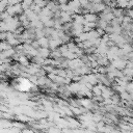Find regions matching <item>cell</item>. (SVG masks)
Segmentation results:
<instances>
[{"mask_svg": "<svg viewBox=\"0 0 133 133\" xmlns=\"http://www.w3.org/2000/svg\"><path fill=\"white\" fill-rule=\"evenodd\" d=\"M19 85H20V88H21V89H27V88L30 87V83H29L27 80H25V79H22V80L20 81Z\"/></svg>", "mask_w": 133, "mask_h": 133, "instance_id": "cell-1", "label": "cell"}]
</instances>
